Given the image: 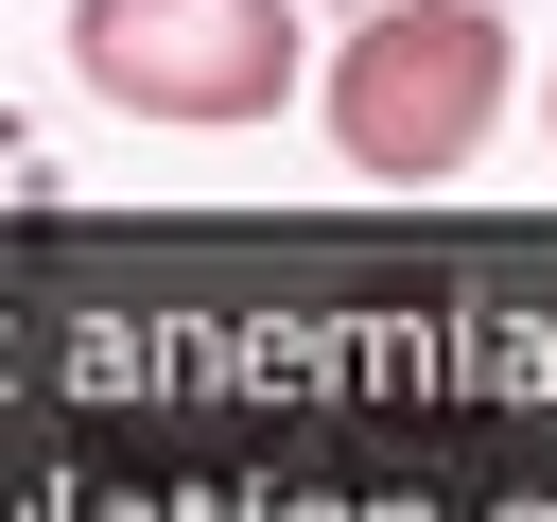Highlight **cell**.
<instances>
[{
    "label": "cell",
    "mask_w": 557,
    "mask_h": 522,
    "mask_svg": "<svg viewBox=\"0 0 557 522\" xmlns=\"http://www.w3.org/2000/svg\"><path fill=\"white\" fill-rule=\"evenodd\" d=\"M522 104V35L505 0H366L313 52V122L366 191H453L487 157V122Z\"/></svg>",
    "instance_id": "6da1fadb"
},
{
    "label": "cell",
    "mask_w": 557,
    "mask_h": 522,
    "mask_svg": "<svg viewBox=\"0 0 557 522\" xmlns=\"http://www.w3.org/2000/svg\"><path fill=\"white\" fill-rule=\"evenodd\" d=\"M70 87L139 139H244L313 87V0H70Z\"/></svg>",
    "instance_id": "7a4b0ae2"
},
{
    "label": "cell",
    "mask_w": 557,
    "mask_h": 522,
    "mask_svg": "<svg viewBox=\"0 0 557 522\" xmlns=\"http://www.w3.org/2000/svg\"><path fill=\"white\" fill-rule=\"evenodd\" d=\"M540 139H557V87H540Z\"/></svg>",
    "instance_id": "3957f363"
}]
</instances>
